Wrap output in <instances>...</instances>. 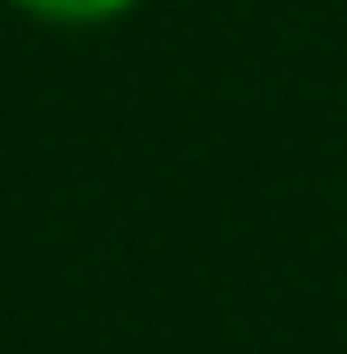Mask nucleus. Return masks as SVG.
<instances>
[{"instance_id": "1", "label": "nucleus", "mask_w": 347, "mask_h": 354, "mask_svg": "<svg viewBox=\"0 0 347 354\" xmlns=\"http://www.w3.org/2000/svg\"><path fill=\"white\" fill-rule=\"evenodd\" d=\"M8 8L29 15V22H44V29H109L131 8H145V0H8Z\"/></svg>"}]
</instances>
